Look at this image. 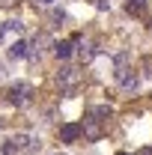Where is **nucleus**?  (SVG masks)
<instances>
[{"instance_id": "obj_9", "label": "nucleus", "mask_w": 152, "mask_h": 155, "mask_svg": "<svg viewBox=\"0 0 152 155\" xmlns=\"http://www.w3.org/2000/svg\"><path fill=\"white\" fill-rule=\"evenodd\" d=\"M9 57H15V60H24V57H27V42H15V45L9 48Z\"/></svg>"}, {"instance_id": "obj_7", "label": "nucleus", "mask_w": 152, "mask_h": 155, "mask_svg": "<svg viewBox=\"0 0 152 155\" xmlns=\"http://www.w3.org/2000/svg\"><path fill=\"white\" fill-rule=\"evenodd\" d=\"M21 30H24V24H21L18 18H12V21H6V24H3V33H0V39H9L12 33H21Z\"/></svg>"}, {"instance_id": "obj_1", "label": "nucleus", "mask_w": 152, "mask_h": 155, "mask_svg": "<svg viewBox=\"0 0 152 155\" xmlns=\"http://www.w3.org/2000/svg\"><path fill=\"white\" fill-rule=\"evenodd\" d=\"M107 116H111V107H95V110H90V114L84 116V122H81V134L87 137V140H98V137L104 134Z\"/></svg>"}, {"instance_id": "obj_6", "label": "nucleus", "mask_w": 152, "mask_h": 155, "mask_svg": "<svg viewBox=\"0 0 152 155\" xmlns=\"http://www.w3.org/2000/svg\"><path fill=\"white\" fill-rule=\"evenodd\" d=\"M78 137H81V122H69V125L60 128V140H63V143H72Z\"/></svg>"}, {"instance_id": "obj_14", "label": "nucleus", "mask_w": 152, "mask_h": 155, "mask_svg": "<svg viewBox=\"0 0 152 155\" xmlns=\"http://www.w3.org/2000/svg\"><path fill=\"white\" fill-rule=\"evenodd\" d=\"M137 155H152V149H149V146H146V149H140V152H137Z\"/></svg>"}, {"instance_id": "obj_5", "label": "nucleus", "mask_w": 152, "mask_h": 155, "mask_svg": "<svg viewBox=\"0 0 152 155\" xmlns=\"http://www.w3.org/2000/svg\"><path fill=\"white\" fill-rule=\"evenodd\" d=\"M57 81H60V87H63V90H75L78 84H81V72L72 69V66H63V69H60V75H57Z\"/></svg>"}, {"instance_id": "obj_10", "label": "nucleus", "mask_w": 152, "mask_h": 155, "mask_svg": "<svg viewBox=\"0 0 152 155\" xmlns=\"http://www.w3.org/2000/svg\"><path fill=\"white\" fill-rule=\"evenodd\" d=\"M93 57H95L93 45H90V42H81V60H84V63H90Z\"/></svg>"}, {"instance_id": "obj_8", "label": "nucleus", "mask_w": 152, "mask_h": 155, "mask_svg": "<svg viewBox=\"0 0 152 155\" xmlns=\"http://www.w3.org/2000/svg\"><path fill=\"white\" fill-rule=\"evenodd\" d=\"M72 48H75L72 42H57V45H54V54H57L60 60H69L72 57Z\"/></svg>"}, {"instance_id": "obj_13", "label": "nucleus", "mask_w": 152, "mask_h": 155, "mask_svg": "<svg viewBox=\"0 0 152 155\" xmlns=\"http://www.w3.org/2000/svg\"><path fill=\"white\" fill-rule=\"evenodd\" d=\"M143 69H146V78L152 81V57H146V60H143Z\"/></svg>"}, {"instance_id": "obj_4", "label": "nucleus", "mask_w": 152, "mask_h": 155, "mask_svg": "<svg viewBox=\"0 0 152 155\" xmlns=\"http://www.w3.org/2000/svg\"><path fill=\"white\" fill-rule=\"evenodd\" d=\"M116 81H119V90H122L125 96L134 93V90H137V84H140L137 75H134L131 69H125V66H119V69H116Z\"/></svg>"}, {"instance_id": "obj_12", "label": "nucleus", "mask_w": 152, "mask_h": 155, "mask_svg": "<svg viewBox=\"0 0 152 155\" xmlns=\"http://www.w3.org/2000/svg\"><path fill=\"white\" fill-rule=\"evenodd\" d=\"M140 6H146V0H128V12H137V9H140Z\"/></svg>"}, {"instance_id": "obj_15", "label": "nucleus", "mask_w": 152, "mask_h": 155, "mask_svg": "<svg viewBox=\"0 0 152 155\" xmlns=\"http://www.w3.org/2000/svg\"><path fill=\"white\" fill-rule=\"evenodd\" d=\"M39 3H42V6H51V3H54V0H39Z\"/></svg>"}, {"instance_id": "obj_11", "label": "nucleus", "mask_w": 152, "mask_h": 155, "mask_svg": "<svg viewBox=\"0 0 152 155\" xmlns=\"http://www.w3.org/2000/svg\"><path fill=\"white\" fill-rule=\"evenodd\" d=\"M128 60H131V57H128V51H122V54H116V60H114V63H116V69H119V66H125Z\"/></svg>"}, {"instance_id": "obj_18", "label": "nucleus", "mask_w": 152, "mask_h": 155, "mask_svg": "<svg viewBox=\"0 0 152 155\" xmlns=\"http://www.w3.org/2000/svg\"><path fill=\"white\" fill-rule=\"evenodd\" d=\"M54 155H60V152H54Z\"/></svg>"}, {"instance_id": "obj_17", "label": "nucleus", "mask_w": 152, "mask_h": 155, "mask_svg": "<svg viewBox=\"0 0 152 155\" xmlns=\"http://www.w3.org/2000/svg\"><path fill=\"white\" fill-rule=\"evenodd\" d=\"M116 155H125V152H116Z\"/></svg>"}, {"instance_id": "obj_3", "label": "nucleus", "mask_w": 152, "mask_h": 155, "mask_svg": "<svg viewBox=\"0 0 152 155\" xmlns=\"http://www.w3.org/2000/svg\"><path fill=\"white\" fill-rule=\"evenodd\" d=\"M30 96H33V87L30 84H12V90H9V101L15 104V107H27L30 104Z\"/></svg>"}, {"instance_id": "obj_2", "label": "nucleus", "mask_w": 152, "mask_h": 155, "mask_svg": "<svg viewBox=\"0 0 152 155\" xmlns=\"http://www.w3.org/2000/svg\"><path fill=\"white\" fill-rule=\"evenodd\" d=\"M33 146H39L36 137H30V134H12L9 140H6V146H3V155H21V152H27V149H33Z\"/></svg>"}, {"instance_id": "obj_16", "label": "nucleus", "mask_w": 152, "mask_h": 155, "mask_svg": "<svg viewBox=\"0 0 152 155\" xmlns=\"http://www.w3.org/2000/svg\"><path fill=\"white\" fill-rule=\"evenodd\" d=\"M0 78H3V66H0Z\"/></svg>"}]
</instances>
